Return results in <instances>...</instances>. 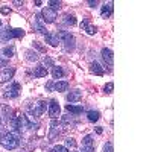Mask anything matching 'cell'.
I'll list each match as a JSON object with an SVG mask.
<instances>
[{
  "mask_svg": "<svg viewBox=\"0 0 152 152\" xmlns=\"http://www.w3.org/2000/svg\"><path fill=\"white\" fill-rule=\"evenodd\" d=\"M55 35L58 37L59 43H64V46H66L67 50H73V49H75V37H73L70 32H67V31H59V32H56Z\"/></svg>",
  "mask_w": 152,
  "mask_h": 152,
  "instance_id": "obj_2",
  "label": "cell"
},
{
  "mask_svg": "<svg viewBox=\"0 0 152 152\" xmlns=\"http://www.w3.org/2000/svg\"><path fill=\"white\" fill-rule=\"evenodd\" d=\"M111 14H113V2H108L100 9V15H102V18H108Z\"/></svg>",
  "mask_w": 152,
  "mask_h": 152,
  "instance_id": "obj_11",
  "label": "cell"
},
{
  "mask_svg": "<svg viewBox=\"0 0 152 152\" xmlns=\"http://www.w3.org/2000/svg\"><path fill=\"white\" fill-rule=\"evenodd\" d=\"M41 18H43V21H46V23H53L55 21V18H56V12L55 11H52L50 8H44L43 9V12H41Z\"/></svg>",
  "mask_w": 152,
  "mask_h": 152,
  "instance_id": "obj_6",
  "label": "cell"
},
{
  "mask_svg": "<svg viewBox=\"0 0 152 152\" xmlns=\"http://www.w3.org/2000/svg\"><path fill=\"white\" fill-rule=\"evenodd\" d=\"M66 110L69 111V113H72V114H81L82 111H84V108L82 107H76V105H66Z\"/></svg>",
  "mask_w": 152,
  "mask_h": 152,
  "instance_id": "obj_17",
  "label": "cell"
},
{
  "mask_svg": "<svg viewBox=\"0 0 152 152\" xmlns=\"http://www.w3.org/2000/svg\"><path fill=\"white\" fill-rule=\"evenodd\" d=\"M85 31H87V34H88V35H94L97 29H96V26H91V24H88V26L85 28Z\"/></svg>",
  "mask_w": 152,
  "mask_h": 152,
  "instance_id": "obj_26",
  "label": "cell"
},
{
  "mask_svg": "<svg viewBox=\"0 0 152 152\" xmlns=\"http://www.w3.org/2000/svg\"><path fill=\"white\" fill-rule=\"evenodd\" d=\"M53 152H69V149L66 146H61V145H56L53 148Z\"/></svg>",
  "mask_w": 152,
  "mask_h": 152,
  "instance_id": "obj_27",
  "label": "cell"
},
{
  "mask_svg": "<svg viewBox=\"0 0 152 152\" xmlns=\"http://www.w3.org/2000/svg\"><path fill=\"white\" fill-rule=\"evenodd\" d=\"M46 110H47V105H46L44 100H40V102H37V104H34V105L31 107V113L34 114L35 117H40V116H43Z\"/></svg>",
  "mask_w": 152,
  "mask_h": 152,
  "instance_id": "obj_4",
  "label": "cell"
},
{
  "mask_svg": "<svg viewBox=\"0 0 152 152\" xmlns=\"http://www.w3.org/2000/svg\"><path fill=\"white\" fill-rule=\"evenodd\" d=\"M18 90H20V85H18V84H12V87L9 88V90H6V91H5V94H3V96H5L6 99H8V97H9V99L17 97V96H18Z\"/></svg>",
  "mask_w": 152,
  "mask_h": 152,
  "instance_id": "obj_9",
  "label": "cell"
},
{
  "mask_svg": "<svg viewBox=\"0 0 152 152\" xmlns=\"http://www.w3.org/2000/svg\"><path fill=\"white\" fill-rule=\"evenodd\" d=\"M24 35V31L23 29H6L2 32L0 38L2 40H11V38H21Z\"/></svg>",
  "mask_w": 152,
  "mask_h": 152,
  "instance_id": "obj_3",
  "label": "cell"
},
{
  "mask_svg": "<svg viewBox=\"0 0 152 152\" xmlns=\"http://www.w3.org/2000/svg\"><path fill=\"white\" fill-rule=\"evenodd\" d=\"M82 99V91L81 90H73L67 94V100L69 102H79Z\"/></svg>",
  "mask_w": 152,
  "mask_h": 152,
  "instance_id": "obj_10",
  "label": "cell"
},
{
  "mask_svg": "<svg viewBox=\"0 0 152 152\" xmlns=\"http://www.w3.org/2000/svg\"><path fill=\"white\" fill-rule=\"evenodd\" d=\"M102 58L105 59V62H107L110 67L114 64V55H113V50L111 49H108V47H104L102 49Z\"/></svg>",
  "mask_w": 152,
  "mask_h": 152,
  "instance_id": "obj_7",
  "label": "cell"
},
{
  "mask_svg": "<svg viewBox=\"0 0 152 152\" xmlns=\"http://www.w3.org/2000/svg\"><path fill=\"white\" fill-rule=\"evenodd\" d=\"M34 76L35 78H46L47 76V69H44L43 66H37L34 70Z\"/></svg>",
  "mask_w": 152,
  "mask_h": 152,
  "instance_id": "obj_12",
  "label": "cell"
},
{
  "mask_svg": "<svg viewBox=\"0 0 152 152\" xmlns=\"http://www.w3.org/2000/svg\"><path fill=\"white\" fill-rule=\"evenodd\" d=\"M0 129H2V119H0Z\"/></svg>",
  "mask_w": 152,
  "mask_h": 152,
  "instance_id": "obj_40",
  "label": "cell"
},
{
  "mask_svg": "<svg viewBox=\"0 0 152 152\" xmlns=\"http://www.w3.org/2000/svg\"><path fill=\"white\" fill-rule=\"evenodd\" d=\"M87 26H88V20H82V23H81V28H82V29H85Z\"/></svg>",
  "mask_w": 152,
  "mask_h": 152,
  "instance_id": "obj_33",
  "label": "cell"
},
{
  "mask_svg": "<svg viewBox=\"0 0 152 152\" xmlns=\"http://www.w3.org/2000/svg\"><path fill=\"white\" fill-rule=\"evenodd\" d=\"M49 6H50V9H52V11H58L59 8H61V2H56V0H50V2H49Z\"/></svg>",
  "mask_w": 152,
  "mask_h": 152,
  "instance_id": "obj_23",
  "label": "cell"
},
{
  "mask_svg": "<svg viewBox=\"0 0 152 152\" xmlns=\"http://www.w3.org/2000/svg\"><path fill=\"white\" fill-rule=\"evenodd\" d=\"M52 76H53V79H59L64 76V70L61 67H52Z\"/></svg>",
  "mask_w": 152,
  "mask_h": 152,
  "instance_id": "obj_18",
  "label": "cell"
},
{
  "mask_svg": "<svg viewBox=\"0 0 152 152\" xmlns=\"http://www.w3.org/2000/svg\"><path fill=\"white\" fill-rule=\"evenodd\" d=\"M2 14H3V15L9 14V8H2Z\"/></svg>",
  "mask_w": 152,
  "mask_h": 152,
  "instance_id": "obj_34",
  "label": "cell"
},
{
  "mask_svg": "<svg viewBox=\"0 0 152 152\" xmlns=\"http://www.w3.org/2000/svg\"><path fill=\"white\" fill-rule=\"evenodd\" d=\"M41 66H43L44 69H47V67H55V62H53V59L50 58V56H46Z\"/></svg>",
  "mask_w": 152,
  "mask_h": 152,
  "instance_id": "obj_22",
  "label": "cell"
},
{
  "mask_svg": "<svg viewBox=\"0 0 152 152\" xmlns=\"http://www.w3.org/2000/svg\"><path fill=\"white\" fill-rule=\"evenodd\" d=\"M53 87H55V91H59V93L61 91H67L69 90V82L67 81H58Z\"/></svg>",
  "mask_w": 152,
  "mask_h": 152,
  "instance_id": "obj_13",
  "label": "cell"
},
{
  "mask_svg": "<svg viewBox=\"0 0 152 152\" xmlns=\"http://www.w3.org/2000/svg\"><path fill=\"white\" fill-rule=\"evenodd\" d=\"M66 148H76V142L73 138H67L66 140Z\"/></svg>",
  "mask_w": 152,
  "mask_h": 152,
  "instance_id": "obj_28",
  "label": "cell"
},
{
  "mask_svg": "<svg viewBox=\"0 0 152 152\" xmlns=\"http://www.w3.org/2000/svg\"><path fill=\"white\" fill-rule=\"evenodd\" d=\"M88 5H90V6H93V8H94V6L97 5V2H96V0H90V2H88Z\"/></svg>",
  "mask_w": 152,
  "mask_h": 152,
  "instance_id": "obj_35",
  "label": "cell"
},
{
  "mask_svg": "<svg viewBox=\"0 0 152 152\" xmlns=\"http://www.w3.org/2000/svg\"><path fill=\"white\" fill-rule=\"evenodd\" d=\"M6 66H8V61H6V59H0V69L6 67Z\"/></svg>",
  "mask_w": 152,
  "mask_h": 152,
  "instance_id": "obj_32",
  "label": "cell"
},
{
  "mask_svg": "<svg viewBox=\"0 0 152 152\" xmlns=\"http://www.w3.org/2000/svg\"><path fill=\"white\" fill-rule=\"evenodd\" d=\"M35 5H37V6H41V5H43V2H41V0H37Z\"/></svg>",
  "mask_w": 152,
  "mask_h": 152,
  "instance_id": "obj_39",
  "label": "cell"
},
{
  "mask_svg": "<svg viewBox=\"0 0 152 152\" xmlns=\"http://www.w3.org/2000/svg\"><path fill=\"white\" fill-rule=\"evenodd\" d=\"M14 76V69H5L2 73H0V84H5L9 79H12Z\"/></svg>",
  "mask_w": 152,
  "mask_h": 152,
  "instance_id": "obj_8",
  "label": "cell"
},
{
  "mask_svg": "<svg viewBox=\"0 0 152 152\" xmlns=\"http://www.w3.org/2000/svg\"><path fill=\"white\" fill-rule=\"evenodd\" d=\"M104 152H113V143H107L104 146Z\"/></svg>",
  "mask_w": 152,
  "mask_h": 152,
  "instance_id": "obj_31",
  "label": "cell"
},
{
  "mask_svg": "<svg viewBox=\"0 0 152 152\" xmlns=\"http://www.w3.org/2000/svg\"><path fill=\"white\" fill-rule=\"evenodd\" d=\"M91 72L94 73V75H97V76H102L105 72H104V69L102 67H100V64H99V62H91Z\"/></svg>",
  "mask_w": 152,
  "mask_h": 152,
  "instance_id": "obj_16",
  "label": "cell"
},
{
  "mask_svg": "<svg viewBox=\"0 0 152 152\" xmlns=\"http://www.w3.org/2000/svg\"><path fill=\"white\" fill-rule=\"evenodd\" d=\"M26 59L28 61H38V53L34 50H26Z\"/></svg>",
  "mask_w": 152,
  "mask_h": 152,
  "instance_id": "obj_21",
  "label": "cell"
},
{
  "mask_svg": "<svg viewBox=\"0 0 152 152\" xmlns=\"http://www.w3.org/2000/svg\"><path fill=\"white\" fill-rule=\"evenodd\" d=\"M99 117H100L99 111H88L87 113V119L90 122H96V120H99Z\"/></svg>",
  "mask_w": 152,
  "mask_h": 152,
  "instance_id": "obj_20",
  "label": "cell"
},
{
  "mask_svg": "<svg viewBox=\"0 0 152 152\" xmlns=\"http://www.w3.org/2000/svg\"><path fill=\"white\" fill-rule=\"evenodd\" d=\"M113 90H114V84H113V82H108V84L105 85V91H107V93H113Z\"/></svg>",
  "mask_w": 152,
  "mask_h": 152,
  "instance_id": "obj_29",
  "label": "cell"
},
{
  "mask_svg": "<svg viewBox=\"0 0 152 152\" xmlns=\"http://www.w3.org/2000/svg\"><path fill=\"white\" fill-rule=\"evenodd\" d=\"M82 152H94V146H87V145H82Z\"/></svg>",
  "mask_w": 152,
  "mask_h": 152,
  "instance_id": "obj_30",
  "label": "cell"
},
{
  "mask_svg": "<svg viewBox=\"0 0 152 152\" xmlns=\"http://www.w3.org/2000/svg\"><path fill=\"white\" fill-rule=\"evenodd\" d=\"M18 138H20V134L17 129L12 132H6L0 137V145L5 149H15L18 146Z\"/></svg>",
  "mask_w": 152,
  "mask_h": 152,
  "instance_id": "obj_1",
  "label": "cell"
},
{
  "mask_svg": "<svg viewBox=\"0 0 152 152\" xmlns=\"http://www.w3.org/2000/svg\"><path fill=\"white\" fill-rule=\"evenodd\" d=\"M46 37V43H49L50 46H53V47H56L58 44H59V40H58V37L56 35H52V34H47V35H44Z\"/></svg>",
  "mask_w": 152,
  "mask_h": 152,
  "instance_id": "obj_14",
  "label": "cell"
},
{
  "mask_svg": "<svg viewBox=\"0 0 152 152\" xmlns=\"http://www.w3.org/2000/svg\"><path fill=\"white\" fill-rule=\"evenodd\" d=\"M64 18H66L64 21H66L67 24H72V26H73V24H76V18H75V15H66Z\"/></svg>",
  "mask_w": 152,
  "mask_h": 152,
  "instance_id": "obj_25",
  "label": "cell"
},
{
  "mask_svg": "<svg viewBox=\"0 0 152 152\" xmlns=\"http://www.w3.org/2000/svg\"><path fill=\"white\" fill-rule=\"evenodd\" d=\"M46 87H47V90H50V88L53 87V82H52V81H50V82H47V85H46Z\"/></svg>",
  "mask_w": 152,
  "mask_h": 152,
  "instance_id": "obj_37",
  "label": "cell"
},
{
  "mask_svg": "<svg viewBox=\"0 0 152 152\" xmlns=\"http://www.w3.org/2000/svg\"><path fill=\"white\" fill-rule=\"evenodd\" d=\"M0 116H3V117L9 122V119L12 117V116H11V108L6 107V105H0Z\"/></svg>",
  "mask_w": 152,
  "mask_h": 152,
  "instance_id": "obj_15",
  "label": "cell"
},
{
  "mask_svg": "<svg viewBox=\"0 0 152 152\" xmlns=\"http://www.w3.org/2000/svg\"><path fill=\"white\" fill-rule=\"evenodd\" d=\"M96 132H97V134H102V128H100V126H97V128H96Z\"/></svg>",
  "mask_w": 152,
  "mask_h": 152,
  "instance_id": "obj_38",
  "label": "cell"
},
{
  "mask_svg": "<svg viewBox=\"0 0 152 152\" xmlns=\"http://www.w3.org/2000/svg\"><path fill=\"white\" fill-rule=\"evenodd\" d=\"M3 55H5L6 58L14 56V55H15V47H14V46H8V47H5V49H3Z\"/></svg>",
  "mask_w": 152,
  "mask_h": 152,
  "instance_id": "obj_19",
  "label": "cell"
},
{
  "mask_svg": "<svg viewBox=\"0 0 152 152\" xmlns=\"http://www.w3.org/2000/svg\"><path fill=\"white\" fill-rule=\"evenodd\" d=\"M47 113H49V116L52 117V120L59 117V114H61V108H59V105H58L56 100H50V102H49Z\"/></svg>",
  "mask_w": 152,
  "mask_h": 152,
  "instance_id": "obj_5",
  "label": "cell"
},
{
  "mask_svg": "<svg viewBox=\"0 0 152 152\" xmlns=\"http://www.w3.org/2000/svg\"><path fill=\"white\" fill-rule=\"evenodd\" d=\"M12 3H14L15 6H21V5H23V2H18V0H14V2H12Z\"/></svg>",
  "mask_w": 152,
  "mask_h": 152,
  "instance_id": "obj_36",
  "label": "cell"
},
{
  "mask_svg": "<svg viewBox=\"0 0 152 152\" xmlns=\"http://www.w3.org/2000/svg\"><path fill=\"white\" fill-rule=\"evenodd\" d=\"M49 152H53V149H52V151H49Z\"/></svg>",
  "mask_w": 152,
  "mask_h": 152,
  "instance_id": "obj_41",
  "label": "cell"
},
{
  "mask_svg": "<svg viewBox=\"0 0 152 152\" xmlns=\"http://www.w3.org/2000/svg\"><path fill=\"white\" fill-rule=\"evenodd\" d=\"M82 145H87V146H94L93 137H91V135H85V137H84V140H82Z\"/></svg>",
  "mask_w": 152,
  "mask_h": 152,
  "instance_id": "obj_24",
  "label": "cell"
}]
</instances>
